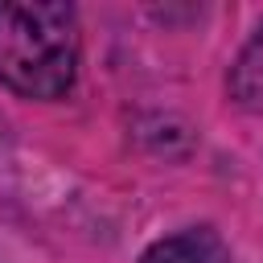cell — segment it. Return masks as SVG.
Segmentation results:
<instances>
[{"mask_svg":"<svg viewBox=\"0 0 263 263\" xmlns=\"http://www.w3.org/2000/svg\"><path fill=\"white\" fill-rule=\"evenodd\" d=\"M78 74V12L58 0H0V82L21 99H62Z\"/></svg>","mask_w":263,"mask_h":263,"instance_id":"1","label":"cell"},{"mask_svg":"<svg viewBox=\"0 0 263 263\" xmlns=\"http://www.w3.org/2000/svg\"><path fill=\"white\" fill-rule=\"evenodd\" d=\"M136 263H230V251L214 230L193 226V230L156 238Z\"/></svg>","mask_w":263,"mask_h":263,"instance_id":"2","label":"cell"},{"mask_svg":"<svg viewBox=\"0 0 263 263\" xmlns=\"http://www.w3.org/2000/svg\"><path fill=\"white\" fill-rule=\"evenodd\" d=\"M230 95L251 107V111H263V21L259 29L251 33V41L242 45L238 62L230 66Z\"/></svg>","mask_w":263,"mask_h":263,"instance_id":"3","label":"cell"}]
</instances>
